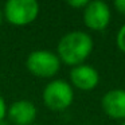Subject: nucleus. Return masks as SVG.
I'll list each match as a JSON object with an SVG mask.
<instances>
[{"label": "nucleus", "instance_id": "1", "mask_svg": "<svg viewBox=\"0 0 125 125\" xmlns=\"http://www.w3.org/2000/svg\"><path fill=\"white\" fill-rule=\"evenodd\" d=\"M94 43L93 38L85 31H70L59 39L57 46V55L61 62L67 66L83 65L92 54Z\"/></svg>", "mask_w": 125, "mask_h": 125}, {"label": "nucleus", "instance_id": "2", "mask_svg": "<svg viewBox=\"0 0 125 125\" xmlns=\"http://www.w3.org/2000/svg\"><path fill=\"white\" fill-rule=\"evenodd\" d=\"M41 11L36 0H8L3 7L4 20L15 27H24L36 20Z\"/></svg>", "mask_w": 125, "mask_h": 125}, {"label": "nucleus", "instance_id": "3", "mask_svg": "<svg viewBox=\"0 0 125 125\" xmlns=\"http://www.w3.org/2000/svg\"><path fill=\"white\" fill-rule=\"evenodd\" d=\"M61 59L57 52L50 50H34L26 58V67L38 78H52L61 69Z\"/></svg>", "mask_w": 125, "mask_h": 125}, {"label": "nucleus", "instance_id": "4", "mask_svg": "<svg viewBox=\"0 0 125 125\" xmlns=\"http://www.w3.org/2000/svg\"><path fill=\"white\" fill-rule=\"evenodd\" d=\"M42 98L50 110L62 112L73 104L74 89L65 79H52L44 86Z\"/></svg>", "mask_w": 125, "mask_h": 125}, {"label": "nucleus", "instance_id": "5", "mask_svg": "<svg viewBox=\"0 0 125 125\" xmlns=\"http://www.w3.org/2000/svg\"><path fill=\"white\" fill-rule=\"evenodd\" d=\"M83 23L93 31H102L110 23V8L105 1H89L83 10Z\"/></svg>", "mask_w": 125, "mask_h": 125}, {"label": "nucleus", "instance_id": "6", "mask_svg": "<svg viewBox=\"0 0 125 125\" xmlns=\"http://www.w3.org/2000/svg\"><path fill=\"white\" fill-rule=\"evenodd\" d=\"M38 110L30 100H18L7 106V117L14 125H32Z\"/></svg>", "mask_w": 125, "mask_h": 125}, {"label": "nucleus", "instance_id": "7", "mask_svg": "<svg viewBox=\"0 0 125 125\" xmlns=\"http://www.w3.org/2000/svg\"><path fill=\"white\" fill-rule=\"evenodd\" d=\"M70 81H71V86L77 87L79 90H83V92H89L98 85L100 74L93 66L83 63V65L71 67Z\"/></svg>", "mask_w": 125, "mask_h": 125}, {"label": "nucleus", "instance_id": "8", "mask_svg": "<svg viewBox=\"0 0 125 125\" xmlns=\"http://www.w3.org/2000/svg\"><path fill=\"white\" fill-rule=\"evenodd\" d=\"M101 106L109 117L116 120H125V90L113 89L105 93L101 100Z\"/></svg>", "mask_w": 125, "mask_h": 125}, {"label": "nucleus", "instance_id": "9", "mask_svg": "<svg viewBox=\"0 0 125 125\" xmlns=\"http://www.w3.org/2000/svg\"><path fill=\"white\" fill-rule=\"evenodd\" d=\"M116 42H117V46H118V49L125 54V23L121 26V28H120L118 32H117Z\"/></svg>", "mask_w": 125, "mask_h": 125}, {"label": "nucleus", "instance_id": "10", "mask_svg": "<svg viewBox=\"0 0 125 125\" xmlns=\"http://www.w3.org/2000/svg\"><path fill=\"white\" fill-rule=\"evenodd\" d=\"M87 0H69L67 1V6H70V7H73V8H81V10H83L85 7L87 6Z\"/></svg>", "mask_w": 125, "mask_h": 125}, {"label": "nucleus", "instance_id": "11", "mask_svg": "<svg viewBox=\"0 0 125 125\" xmlns=\"http://www.w3.org/2000/svg\"><path fill=\"white\" fill-rule=\"evenodd\" d=\"M7 104L6 101H4V98L0 95V124L3 122V120L7 117Z\"/></svg>", "mask_w": 125, "mask_h": 125}, {"label": "nucleus", "instance_id": "12", "mask_svg": "<svg viewBox=\"0 0 125 125\" xmlns=\"http://www.w3.org/2000/svg\"><path fill=\"white\" fill-rule=\"evenodd\" d=\"M114 7L121 15H125V0H116L114 1Z\"/></svg>", "mask_w": 125, "mask_h": 125}, {"label": "nucleus", "instance_id": "13", "mask_svg": "<svg viewBox=\"0 0 125 125\" xmlns=\"http://www.w3.org/2000/svg\"><path fill=\"white\" fill-rule=\"evenodd\" d=\"M3 20H4V14H3V10L0 8V24L3 23Z\"/></svg>", "mask_w": 125, "mask_h": 125}, {"label": "nucleus", "instance_id": "14", "mask_svg": "<svg viewBox=\"0 0 125 125\" xmlns=\"http://www.w3.org/2000/svg\"><path fill=\"white\" fill-rule=\"evenodd\" d=\"M121 125H125V120H124V121H122V122H121Z\"/></svg>", "mask_w": 125, "mask_h": 125}, {"label": "nucleus", "instance_id": "15", "mask_svg": "<svg viewBox=\"0 0 125 125\" xmlns=\"http://www.w3.org/2000/svg\"><path fill=\"white\" fill-rule=\"evenodd\" d=\"M32 125H39V124H32Z\"/></svg>", "mask_w": 125, "mask_h": 125}]
</instances>
